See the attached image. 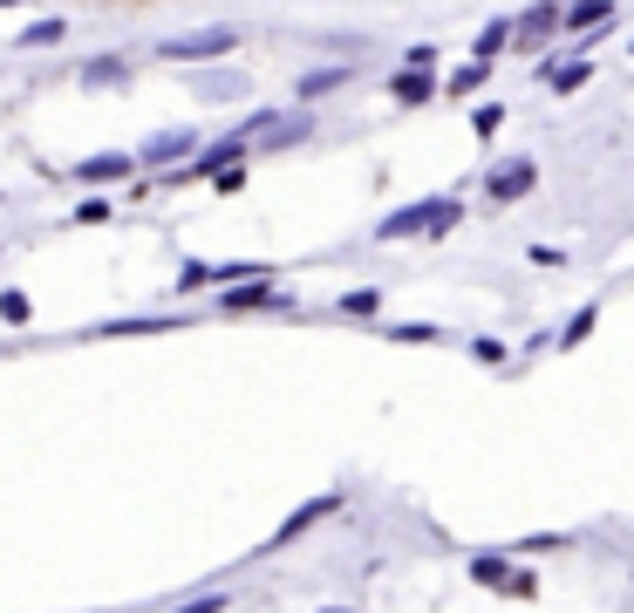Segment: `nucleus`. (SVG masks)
Instances as JSON below:
<instances>
[{"instance_id":"1","label":"nucleus","mask_w":634,"mask_h":613,"mask_svg":"<svg viewBox=\"0 0 634 613\" xmlns=\"http://www.w3.org/2000/svg\"><path fill=\"white\" fill-rule=\"evenodd\" d=\"M457 219H464L457 198H423V204H403V212H389V219L376 225V239L395 245V239H416V232H451Z\"/></svg>"},{"instance_id":"2","label":"nucleus","mask_w":634,"mask_h":613,"mask_svg":"<svg viewBox=\"0 0 634 613\" xmlns=\"http://www.w3.org/2000/svg\"><path fill=\"white\" fill-rule=\"evenodd\" d=\"M240 49V34H232L225 21H212V28H191V34H171V41H157V55L165 62H212V55H232Z\"/></svg>"},{"instance_id":"3","label":"nucleus","mask_w":634,"mask_h":613,"mask_svg":"<svg viewBox=\"0 0 634 613\" xmlns=\"http://www.w3.org/2000/svg\"><path fill=\"white\" fill-rule=\"evenodd\" d=\"M560 34V0H539V8H526L519 21H511V49H546V41Z\"/></svg>"},{"instance_id":"4","label":"nucleus","mask_w":634,"mask_h":613,"mask_svg":"<svg viewBox=\"0 0 634 613\" xmlns=\"http://www.w3.org/2000/svg\"><path fill=\"white\" fill-rule=\"evenodd\" d=\"M130 171H137V150H96L83 163H68L75 184H116V178H130Z\"/></svg>"},{"instance_id":"5","label":"nucleus","mask_w":634,"mask_h":613,"mask_svg":"<svg viewBox=\"0 0 634 613\" xmlns=\"http://www.w3.org/2000/svg\"><path fill=\"white\" fill-rule=\"evenodd\" d=\"M532 184H539V163H532V157H511V163H498V171L485 178V191H492L498 204H519Z\"/></svg>"},{"instance_id":"6","label":"nucleus","mask_w":634,"mask_h":613,"mask_svg":"<svg viewBox=\"0 0 634 613\" xmlns=\"http://www.w3.org/2000/svg\"><path fill=\"white\" fill-rule=\"evenodd\" d=\"M607 21H614V0H560V28H567V34H580V41H587V34H601Z\"/></svg>"},{"instance_id":"7","label":"nucleus","mask_w":634,"mask_h":613,"mask_svg":"<svg viewBox=\"0 0 634 613\" xmlns=\"http://www.w3.org/2000/svg\"><path fill=\"white\" fill-rule=\"evenodd\" d=\"M184 157H198V130H157L137 150V163H184Z\"/></svg>"},{"instance_id":"8","label":"nucleus","mask_w":634,"mask_h":613,"mask_svg":"<svg viewBox=\"0 0 634 613\" xmlns=\"http://www.w3.org/2000/svg\"><path fill=\"white\" fill-rule=\"evenodd\" d=\"M307 137H314V109H294V116H273L253 144L260 150H287V144H307Z\"/></svg>"},{"instance_id":"9","label":"nucleus","mask_w":634,"mask_h":613,"mask_svg":"<svg viewBox=\"0 0 634 613\" xmlns=\"http://www.w3.org/2000/svg\"><path fill=\"white\" fill-rule=\"evenodd\" d=\"M246 163V137H225L212 150H198V163H184V178H219V171H240Z\"/></svg>"},{"instance_id":"10","label":"nucleus","mask_w":634,"mask_h":613,"mask_svg":"<svg viewBox=\"0 0 634 613\" xmlns=\"http://www.w3.org/2000/svg\"><path fill=\"white\" fill-rule=\"evenodd\" d=\"M389 96L403 103V109H416V103L437 96V75H423V68H395V75H389Z\"/></svg>"},{"instance_id":"11","label":"nucleus","mask_w":634,"mask_h":613,"mask_svg":"<svg viewBox=\"0 0 634 613\" xmlns=\"http://www.w3.org/2000/svg\"><path fill=\"white\" fill-rule=\"evenodd\" d=\"M505 49H511V21L498 14V21H485V28H478V49H471V62H485V68H492Z\"/></svg>"},{"instance_id":"12","label":"nucleus","mask_w":634,"mask_h":613,"mask_svg":"<svg viewBox=\"0 0 634 613\" xmlns=\"http://www.w3.org/2000/svg\"><path fill=\"white\" fill-rule=\"evenodd\" d=\"M124 82H130L124 55H103V62H83V89H124Z\"/></svg>"},{"instance_id":"13","label":"nucleus","mask_w":634,"mask_h":613,"mask_svg":"<svg viewBox=\"0 0 634 613\" xmlns=\"http://www.w3.org/2000/svg\"><path fill=\"white\" fill-rule=\"evenodd\" d=\"M587 62H539V82H552V89H560V96H573V89H587Z\"/></svg>"},{"instance_id":"14","label":"nucleus","mask_w":634,"mask_h":613,"mask_svg":"<svg viewBox=\"0 0 634 613\" xmlns=\"http://www.w3.org/2000/svg\"><path fill=\"white\" fill-rule=\"evenodd\" d=\"M341 82H355V68H314V75H300V103H314V96H335L341 89Z\"/></svg>"},{"instance_id":"15","label":"nucleus","mask_w":634,"mask_h":613,"mask_svg":"<svg viewBox=\"0 0 634 613\" xmlns=\"http://www.w3.org/2000/svg\"><path fill=\"white\" fill-rule=\"evenodd\" d=\"M198 96H246V75L240 68H212V75H198Z\"/></svg>"},{"instance_id":"16","label":"nucleus","mask_w":634,"mask_h":613,"mask_svg":"<svg viewBox=\"0 0 634 613\" xmlns=\"http://www.w3.org/2000/svg\"><path fill=\"white\" fill-rule=\"evenodd\" d=\"M335 505H341V498H314V505H307V511H300V518H287V525H281V539H273V546H287V539H300V531H307V525H314V518H328V511H335Z\"/></svg>"},{"instance_id":"17","label":"nucleus","mask_w":634,"mask_h":613,"mask_svg":"<svg viewBox=\"0 0 634 613\" xmlns=\"http://www.w3.org/2000/svg\"><path fill=\"white\" fill-rule=\"evenodd\" d=\"M266 300H281V294H273V286H266V273H260V279H246L240 294H232V286H225V307H266Z\"/></svg>"},{"instance_id":"18","label":"nucleus","mask_w":634,"mask_h":613,"mask_svg":"<svg viewBox=\"0 0 634 613\" xmlns=\"http://www.w3.org/2000/svg\"><path fill=\"white\" fill-rule=\"evenodd\" d=\"M55 41H68V21H34L21 34V49H55Z\"/></svg>"},{"instance_id":"19","label":"nucleus","mask_w":634,"mask_h":613,"mask_svg":"<svg viewBox=\"0 0 634 613\" xmlns=\"http://www.w3.org/2000/svg\"><path fill=\"white\" fill-rule=\"evenodd\" d=\"M593 320H601V307H580V314L560 327V341H567V348H573V341H587V335H593Z\"/></svg>"},{"instance_id":"20","label":"nucleus","mask_w":634,"mask_h":613,"mask_svg":"<svg viewBox=\"0 0 634 613\" xmlns=\"http://www.w3.org/2000/svg\"><path fill=\"white\" fill-rule=\"evenodd\" d=\"M485 75H492L485 62H464V68L451 75V96H471V89H478V82H485Z\"/></svg>"},{"instance_id":"21","label":"nucleus","mask_w":634,"mask_h":613,"mask_svg":"<svg viewBox=\"0 0 634 613\" xmlns=\"http://www.w3.org/2000/svg\"><path fill=\"white\" fill-rule=\"evenodd\" d=\"M437 55H444V49H437V41H416V49L403 55V68H423V75H430V68H437Z\"/></svg>"},{"instance_id":"22","label":"nucleus","mask_w":634,"mask_h":613,"mask_svg":"<svg viewBox=\"0 0 634 613\" xmlns=\"http://www.w3.org/2000/svg\"><path fill=\"white\" fill-rule=\"evenodd\" d=\"M471 572H478L485 586H505V580H511V572H505V559H478V566H471ZM511 586H526V580H511Z\"/></svg>"},{"instance_id":"23","label":"nucleus","mask_w":634,"mask_h":613,"mask_svg":"<svg viewBox=\"0 0 634 613\" xmlns=\"http://www.w3.org/2000/svg\"><path fill=\"white\" fill-rule=\"evenodd\" d=\"M498 123H505V109H498V103H485L478 116H471V130H478V137H498Z\"/></svg>"},{"instance_id":"24","label":"nucleus","mask_w":634,"mask_h":613,"mask_svg":"<svg viewBox=\"0 0 634 613\" xmlns=\"http://www.w3.org/2000/svg\"><path fill=\"white\" fill-rule=\"evenodd\" d=\"M103 219H109L103 198H83V204H75V225H103Z\"/></svg>"},{"instance_id":"25","label":"nucleus","mask_w":634,"mask_h":613,"mask_svg":"<svg viewBox=\"0 0 634 613\" xmlns=\"http://www.w3.org/2000/svg\"><path fill=\"white\" fill-rule=\"evenodd\" d=\"M34 307H28V294H0V320H28Z\"/></svg>"},{"instance_id":"26","label":"nucleus","mask_w":634,"mask_h":613,"mask_svg":"<svg viewBox=\"0 0 634 613\" xmlns=\"http://www.w3.org/2000/svg\"><path fill=\"white\" fill-rule=\"evenodd\" d=\"M178 613H225V593H198V600L178 606Z\"/></svg>"},{"instance_id":"27","label":"nucleus","mask_w":634,"mask_h":613,"mask_svg":"<svg viewBox=\"0 0 634 613\" xmlns=\"http://www.w3.org/2000/svg\"><path fill=\"white\" fill-rule=\"evenodd\" d=\"M0 8H28V0H0Z\"/></svg>"},{"instance_id":"28","label":"nucleus","mask_w":634,"mask_h":613,"mask_svg":"<svg viewBox=\"0 0 634 613\" xmlns=\"http://www.w3.org/2000/svg\"><path fill=\"white\" fill-rule=\"evenodd\" d=\"M328 613H348V606H328Z\"/></svg>"},{"instance_id":"29","label":"nucleus","mask_w":634,"mask_h":613,"mask_svg":"<svg viewBox=\"0 0 634 613\" xmlns=\"http://www.w3.org/2000/svg\"><path fill=\"white\" fill-rule=\"evenodd\" d=\"M627 55H634V49H627Z\"/></svg>"}]
</instances>
